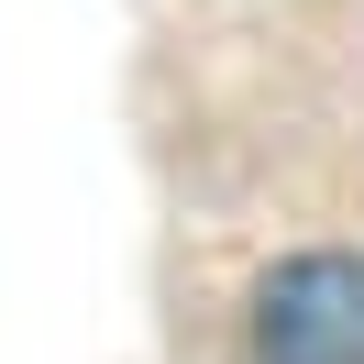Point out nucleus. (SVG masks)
<instances>
[{"instance_id": "f257e3e1", "label": "nucleus", "mask_w": 364, "mask_h": 364, "mask_svg": "<svg viewBox=\"0 0 364 364\" xmlns=\"http://www.w3.org/2000/svg\"><path fill=\"white\" fill-rule=\"evenodd\" d=\"M254 364H364V254H287L254 287Z\"/></svg>"}]
</instances>
